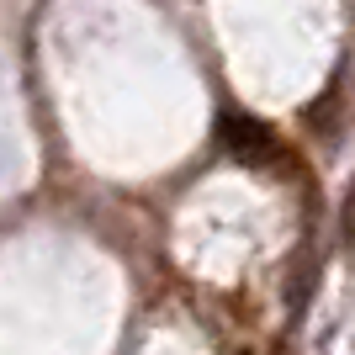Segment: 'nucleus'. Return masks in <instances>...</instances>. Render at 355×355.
I'll return each mask as SVG.
<instances>
[{"label": "nucleus", "instance_id": "f257e3e1", "mask_svg": "<svg viewBox=\"0 0 355 355\" xmlns=\"http://www.w3.org/2000/svg\"><path fill=\"white\" fill-rule=\"evenodd\" d=\"M218 144L228 148V154H239V159H270L276 154V133H270L260 117H250V112H223L218 122Z\"/></svg>", "mask_w": 355, "mask_h": 355}, {"label": "nucleus", "instance_id": "f03ea898", "mask_svg": "<svg viewBox=\"0 0 355 355\" xmlns=\"http://www.w3.org/2000/svg\"><path fill=\"white\" fill-rule=\"evenodd\" d=\"M345 239H355V186H350V207H345Z\"/></svg>", "mask_w": 355, "mask_h": 355}]
</instances>
